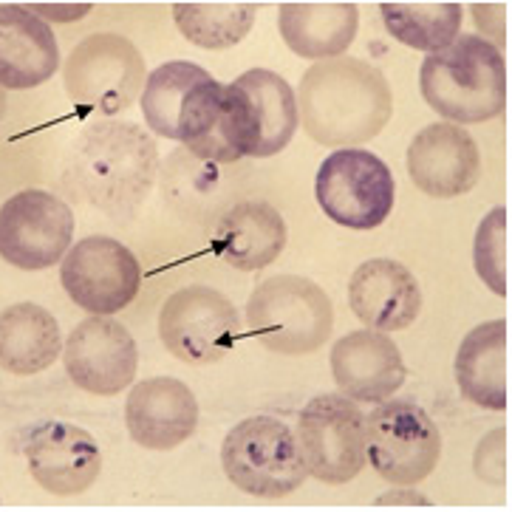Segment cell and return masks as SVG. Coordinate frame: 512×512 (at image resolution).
Listing matches in <instances>:
<instances>
[{"label":"cell","mask_w":512,"mask_h":512,"mask_svg":"<svg viewBox=\"0 0 512 512\" xmlns=\"http://www.w3.org/2000/svg\"><path fill=\"white\" fill-rule=\"evenodd\" d=\"M159 176V150L148 131L102 119L74 136L63 162L68 193L108 218L125 221L145 204Z\"/></svg>","instance_id":"6da1fadb"},{"label":"cell","mask_w":512,"mask_h":512,"mask_svg":"<svg viewBox=\"0 0 512 512\" xmlns=\"http://www.w3.org/2000/svg\"><path fill=\"white\" fill-rule=\"evenodd\" d=\"M298 122L323 148H357L388 125L394 111L391 85L382 71L357 57L314 63L300 77Z\"/></svg>","instance_id":"7a4b0ae2"},{"label":"cell","mask_w":512,"mask_h":512,"mask_svg":"<svg viewBox=\"0 0 512 512\" xmlns=\"http://www.w3.org/2000/svg\"><path fill=\"white\" fill-rule=\"evenodd\" d=\"M422 100L453 125L490 122L507 102V66L501 49L481 34H459L447 49L419 66Z\"/></svg>","instance_id":"3957f363"},{"label":"cell","mask_w":512,"mask_h":512,"mask_svg":"<svg viewBox=\"0 0 512 512\" xmlns=\"http://www.w3.org/2000/svg\"><path fill=\"white\" fill-rule=\"evenodd\" d=\"M247 323L264 348L303 357L329 343L334 306L309 278L272 275L255 286L247 303Z\"/></svg>","instance_id":"277c9868"},{"label":"cell","mask_w":512,"mask_h":512,"mask_svg":"<svg viewBox=\"0 0 512 512\" xmlns=\"http://www.w3.org/2000/svg\"><path fill=\"white\" fill-rule=\"evenodd\" d=\"M227 479L255 498H286L309 479L295 430L275 416H249L221 445Z\"/></svg>","instance_id":"5b68a950"},{"label":"cell","mask_w":512,"mask_h":512,"mask_svg":"<svg viewBox=\"0 0 512 512\" xmlns=\"http://www.w3.org/2000/svg\"><path fill=\"white\" fill-rule=\"evenodd\" d=\"M148 66L128 37L100 32L77 43L63 66V83L71 102L85 114L105 119L128 111L142 97Z\"/></svg>","instance_id":"8992f818"},{"label":"cell","mask_w":512,"mask_h":512,"mask_svg":"<svg viewBox=\"0 0 512 512\" xmlns=\"http://www.w3.org/2000/svg\"><path fill=\"white\" fill-rule=\"evenodd\" d=\"M442 433L425 408L385 399L365 413V464L394 487H416L436 470Z\"/></svg>","instance_id":"52a82bcc"},{"label":"cell","mask_w":512,"mask_h":512,"mask_svg":"<svg viewBox=\"0 0 512 512\" xmlns=\"http://www.w3.org/2000/svg\"><path fill=\"white\" fill-rule=\"evenodd\" d=\"M320 210L348 230H377L394 210L397 187L391 167L377 153L340 148L323 159L314 179Z\"/></svg>","instance_id":"ba28073f"},{"label":"cell","mask_w":512,"mask_h":512,"mask_svg":"<svg viewBox=\"0 0 512 512\" xmlns=\"http://www.w3.org/2000/svg\"><path fill=\"white\" fill-rule=\"evenodd\" d=\"M165 348L187 365L224 360L241 337V314L213 286H184L173 292L159 314Z\"/></svg>","instance_id":"9c48e42d"},{"label":"cell","mask_w":512,"mask_h":512,"mask_svg":"<svg viewBox=\"0 0 512 512\" xmlns=\"http://www.w3.org/2000/svg\"><path fill=\"white\" fill-rule=\"evenodd\" d=\"M300 456L309 476L323 484H348L365 467V413L343 394L314 397L298 416Z\"/></svg>","instance_id":"30bf717a"},{"label":"cell","mask_w":512,"mask_h":512,"mask_svg":"<svg viewBox=\"0 0 512 512\" xmlns=\"http://www.w3.org/2000/svg\"><path fill=\"white\" fill-rule=\"evenodd\" d=\"M74 213L46 190H20L0 207V258L37 272L57 266L71 249Z\"/></svg>","instance_id":"8fae6325"},{"label":"cell","mask_w":512,"mask_h":512,"mask_svg":"<svg viewBox=\"0 0 512 512\" xmlns=\"http://www.w3.org/2000/svg\"><path fill=\"white\" fill-rule=\"evenodd\" d=\"M60 283L80 309L116 314L131 306L142 286V266L131 249L108 235H88L60 261Z\"/></svg>","instance_id":"7c38bea8"},{"label":"cell","mask_w":512,"mask_h":512,"mask_svg":"<svg viewBox=\"0 0 512 512\" xmlns=\"http://www.w3.org/2000/svg\"><path fill=\"white\" fill-rule=\"evenodd\" d=\"M63 365L77 388L94 397H114L131 388L139 368L136 340L111 314L85 317L68 334Z\"/></svg>","instance_id":"4fadbf2b"},{"label":"cell","mask_w":512,"mask_h":512,"mask_svg":"<svg viewBox=\"0 0 512 512\" xmlns=\"http://www.w3.org/2000/svg\"><path fill=\"white\" fill-rule=\"evenodd\" d=\"M23 453L32 479L51 496H80L102 470L94 436L68 422H46L29 430Z\"/></svg>","instance_id":"5bb4252c"},{"label":"cell","mask_w":512,"mask_h":512,"mask_svg":"<svg viewBox=\"0 0 512 512\" xmlns=\"http://www.w3.org/2000/svg\"><path fill=\"white\" fill-rule=\"evenodd\" d=\"M408 173L430 199H459L479 184V145L462 125L433 122L413 136Z\"/></svg>","instance_id":"9a60e30c"},{"label":"cell","mask_w":512,"mask_h":512,"mask_svg":"<svg viewBox=\"0 0 512 512\" xmlns=\"http://www.w3.org/2000/svg\"><path fill=\"white\" fill-rule=\"evenodd\" d=\"M329 365L340 394L365 405L394 397L408 377L397 343L377 329H360L340 337L331 348Z\"/></svg>","instance_id":"2e32d148"},{"label":"cell","mask_w":512,"mask_h":512,"mask_svg":"<svg viewBox=\"0 0 512 512\" xmlns=\"http://www.w3.org/2000/svg\"><path fill=\"white\" fill-rule=\"evenodd\" d=\"M125 428L139 447L173 450L199 428V399L173 377L139 382L125 402Z\"/></svg>","instance_id":"e0dca14e"},{"label":"cell","mask_w":512,"mask_h":512,"mask_svg":"<svg viewBox=\"0 0 512 512\" xmlns=\"http://www.w3.org/2000/svg\"><path fill=\"white\" fill-rule=\"evenodd\" d=\"M348 303L368 329L402 331L422 312V289L413 272L394 258H371L348 281Z\"/></svg>","instance_id":"ac0fdd59"},{"label":"cell","mask_w":512,"mask_h":512,"mask_svg":"<svg viewBox=\"0 0 512 512\" xmlns=\"http://www.w3.org/2000/svg\"><path fill=\"white\" fill-rule=\"evenodd\" d=\"M241 100L247 156L266 159L281 153L298 131V100L281 74L266 68H249L235 83Z\"/></svg>","instance_id":"d6986e66"},{"label":"cell","mask_w":512,"mask_h":512,"mask_svg":"<svg viewBox=\"0 0 512 512\" xmlns=\"http://www.w3.org/2000/svg\"><path fill=\"white\" fill-rule=\"evenodd\" d=\"M60 68V46L49 23L23 6H0V88H37Z\"/></svg>","instance_id":"ffe728a7"},{"label":"cell","mask_w":512,"mask_h":512,"mask_svg":"<svg viewBox=\"0 0 512 512\" xmlns=\"http://www.w3.org/2000/svg\"><path fill=\"white\" fill-rule=\"evenodd\" d=\"M286 221L266 201H238L221 215L213 235V249L235 269H264L281 258L286 247Z\"/></svg>","instance_id":"44dd1931"},{"label":"cell","mask_w":512,"mask_h":512,"mask_svg":"<svg viewBox=\"0 0 512 512\" xmlns=\"http://www.w3.org/2000/svg\"><path fill=\"white\" fill-rule=\"evenodd\" d=\"M278 29L289 51L303 60L343 57L357 40L360 6L357 3H281Z\"/></svg>","instance_id":"7402d4cb"},{"label":"cell","mask_w":512,"mask_h":512,"mask_svg":"<svg viewBox=\"0 0 512 512\" xmlns=\"http://www.w3.org/2000/svg\"><path fill=\"white\" fill-rule=\"evenodd\" d=\"M456 382L467 402L484 411L507 408V323H481L456 351Z\"/></svg>","instance_id":"603a6c76"},{"label":"cell","mask_w":512,"mask_h":512,"mask_svg":"<svg viewBox=\"0 0 512 512\" xmlns=\"http://www.w3.org/2000/svg\"><path fill=\"white\" fill-rule=\"evenodd\" d=\"M63 354V334L37 303H15L0 312V368L15 377H34L57 363Z\"/></svg>","instance_id":"cb8c5ba5"},{"label":"cell","mask_w":512,"mask_h":512,"mask_svg":"<svg viewBox=\"0 0 512 512\" xmlns=\"http://www.w3.org/2000/svg\"><path fill=\"white\" fill-rule=\"evenodd\" d=\"M385 29L394 40L425 54L447 49L462 29V3H380Z\"/></svg>","instance_id":"d4e9b609"},{"label":"cell","mask_w":512,"mask_h":512,"mask_svg":"<svg viewBox=\"0 0 512 512\" xmlns=\"http://www.w3.org/2000/svg\"><path fill=\"white\" fill-rule=\"evenodd\" d=\"M258 15L255 3H173L179 32L201 49H230L241 43Z\"/></svg>","instance_id":"484cf974"},{"label":"cell","mask_w":512,"mask_h":512,"mask_svg":"<svg viewBox=\"0 0 512 512\" xmlns=\"http://www.w3.org/2000/svg\"><path fill=\"white\" fill-rule=\"evenodd\" d=\"M473 266L498 298H507V210L496 207L484 215L473 238Z\"/></svg>","instance_id":"4316f807"},{"label":"cell","mask_w":512,"mask_h":512,"mask_svg":"<svg viewBox=\"0 0 512 512\" xmlns=\"http://www.w3.org/2000/svg\"><path fill=\"white\" fill-rule=\"evenodd\" d=\"M473 470L484 484L504 487V481H507V428L493 430L481 439L476 456H473Z\"/></svg>","instance_id":"83f0119b"},{"label":"cell","mask_w":512,"mask_h":512,"mask_svg":"<svg viewBox=\"0 0 512 512\" xmlns=\"http://www.w3.org/2000/svg\"><path fill=\"white\" fill-rule=\"evenodd\" d=\"M23 9L32 12L34 17H40L43 23H49V20L68 23V20H80V17H85L94 6H91V3H26Z\"/></svg>","instance_id":"f1b7e54d"},{"label":"cell","mask_w":512,"mask_h":512,"mask_svg":"<svg viewBox=\"0 0 512 512\" xmlns=\"http://www.w3.org/2000/svg\"><path fill=\"white\" fill-rule=\"evenodd\" d=\"M394 504H399V507H402V504H405V507H425V510L433 507L428 498L413 493V487H394L388 496L377 498V507H394Z\"/></svg>","instance_id":"f546056e"},{"label":"cell","mask_w":512,"mask_h":512,"mask_svg":"<svg viewBox=\"0 0 512 512\" xmlns=\"http://www.w3.org/2000/svg\"><path fill=\"white\" fill-rule=\"evenodd\" d=\"M3 114H6V91L0 88V122H3Z\"/></svg>","instance_id":"4dcf8cb0"}]
</instances>
